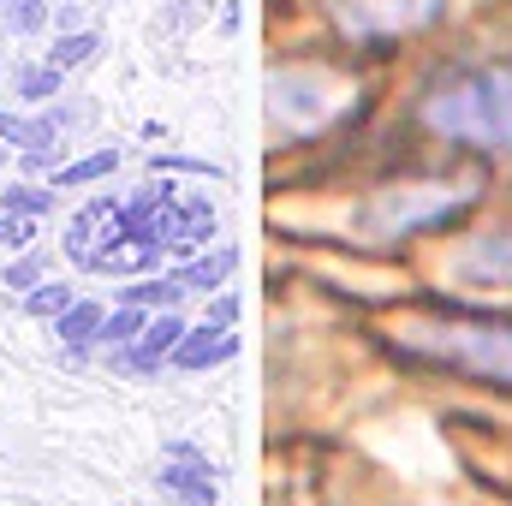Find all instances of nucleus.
<instances>
[{
    "mask_svg": "<svg viewBox=\"0 0 512 506\" xmlns=\"http://www.w3.org/2000/svg\"><path fill=\"white\" fill-rule=\"evenodd\" d=\"M233 274V251H221V256H203V262H191V268H179L173 280L185 286V292H209V286H221Z\"/></svg>",
    "mask_w": 512,
    "mask_h": 506,
    "instance_id": "obj_13",
    "label": "nucleus"
},
{
    "mask_svg": "<svg viewBox=\"0 0 512 506\" xmlns=\"http://www.w3.org/2000/svg\"><path fill=\"white\" fill-rule=\"evenodd\" d=\"M465 280L477 286H512V233H489L465 251Z\"/></svg>",
    "mask_w": 512,
    "mask_h": 506,
    "instance_id": "obj_7",
    "label": "nucleus"
},
{
    "mask_svg": "<svg viewBox=\"0 0 512 506\" xmlns=\"http://www.w3.org/2000/svg\"><path fill=\"white\" fill-rule=\"evenodd\" d=\"M66 304H72V292L48 280V286H30V298H24V316H60Z\"/></svg>",
    "mask_w": 512,
    "mask_h": 506,
    "instance_id": "obj_18",
    "label": "nucleus"
},
{
    "mask_svg": "<svg viewBox=\"0 0 512 506\" xmlns=\"http://www.w3.org/2000/svg\"><path fill=\"white\" fill-rule=\"evenodd\" d=\"M120 239H126V209H120L114 197H96V203H84V209L72 215V227H66V251L78 256L84 268H90L102 251H114Z\"/></svg>",
    "mask_w": 512,
    "mask_h": 506,
    "instance_id": "obj_5",
    "label": "nucleus"
},
{
    "mask_svg": "<svg viewBox=\"0 0 512 506\" xmlns=\"http://www.w3.org/2000/svg\"><path fill=\"white\" fill-rule=\"evenodd\" d=\"M423 120L453 143L512 149V66H477V72L447 78L423 102Z\"/></svg>",
    "mask_w": 512,
    "mask_h": 506,
    "instance_id": "obj_1",
    "label": "nucleus"
},
{
    "mask_svg": "<svg viewBox=\"0 0 512 506\" xmlns=\"http://www.w3.org/2000/svg\"><path fill=\"white\" fill-rule=\"evenodd\" d=\"M114 167H120V155H114V149L84 155V161H72V167H60V173H54V191H66V185H96V179H108Z\"/></svg>",
    "mask_w": 512,
    "mask_h": 506,
    "instance_id": "obj_12",
    "label": "nucleus"
},
{
    "mask_svg": "<svg viewBox=\"0 0 512 506\" xmlns=\"http://www.w3.org/2000/svg\"><path fill=\"white\" fill-rule=\"evenodd\" d=\"M0 209H12V215H48V209H54V191H36V185H6V191H0Z\"/></svg>",
    "mask_w": 512,
    "mask_h": 506,
    "instance_id": "obj_15",
    "label": "nucleus"
},
{
    "mask_svg": "<svg viewBox=\"0 0 512 506\" xmlns=\"http://www.w3.org/2000/svg\"><path fill=\"white\" fill-rule=\"evenodd\" d=\"M441 12V0H340V24L358 42H393L417 24H429Z\"/></svg>",
    "mask_w": 512,
    "mask_h": 506,
    "instance_id": "obj_3",
    "label": "nucleus"
},
{
    "mask_svg": "<svg viewBox=\"0 0 512 506\" xmlns=\"http://www.w3.org/2000/svg\"><path fill=\"white\" fill-rule=\"evenodd\" d=\"M96 30H72V36H60L54 42V54H48V66H60V72H72V66H84V60H96Z\"/></svg>",
    "mask_w": 512,
    "mask_h": 506,
    "instance_id": "obj_14",
    "label": "nucleus"
},
{
    "mask_svg": "<svg viewBox=\"0 0 512 506\" xmlns=\"http://www.w3.org/2000/svg\"><path fill=\"white\" fill-rule=\"evenodd\" d=\"M239 352V340L221 328V322H203V328H185V340L173 346V364L179 370H209V364H221V358H233Z\"/></svg>",
    "mask_w": 512,
    "mask_h": 506,
    "instance_id": "obj_6",
    "label": "nucleus"
},
{
    "mask_svg": "<svg viewBox=\"0 0 512 506\" xmlns=\"http://www.w3.org/2000/svg\"><path fill=\"white\" fill-rule=\"evenodd\" d=\"M6 24H12L18 36L48 30V0H6Z\"/></svg>",
    "mask_w": 512,
    "mask_h": 506,
    "instance_id": "obj_16",
    "label": "nucleus"
},
{
    "mask_svg": "<svg viewBox=\"0 0 512 506\" xmlns=\"http://www.w3.org/2000/svg\"><path fill=\"white\" fill-rule=\"evenodd\" d=\"M102 316H108L102 304H78V298H72V304L54 316V328H60V340H66V346H90V340L102 334Z\"/></svg>",
    "mask_w": 512,
    "mask_h": 506,
    "instance_id": "obj_9",
    "label": "nucleus"
},
{
    "mask_svg": "<svg viewBox=\"0 0 512 506\" xmlns=\"http://www.w3.org/2000/svg\"><path fill=\"white\" fill-rule=\"evenodd\" d=\"M6 286H12V292H30V286H42V262H36L30 251H18V262L6 268Z\"/></svg>",
    "mask_w": 512,
    "mask_h": 506,
    "instance_id": "obj_19",
    "label": "nucleus"
},
{
    "mask_svg": "<svg viewBox=\"0 0 512 506\" xmlns=\"http://www.w3.org/2000/svg\"><path fill=\"white\" fill-rule=\"evenodd\" d=\"M30 239H36V215L0 209V251H30Z\"/></svg>",
    "mask_w": 512,
    "mask_h": 506,
    "instance_id": "obj_17",
    "label": "nucleus"
},
{
    "mask_svg": "<svg viewBox=\"0 0 512 506\" xmlns=\"http://www.w3.org/2000/svg\"><path fill=\"white\" fill-rule=\"evenodd\" d=\"M143 328H149V310H143V304H120L114 316H102V334H96V340H102V346H137Z\"/></svg>",
    "mask_w": 512,
    "mask_h": 506,
    "instance_id": "obj_11",
    "label": "nucleus"
},
{
    "mask_svg": "<svg viewBox=\"0 0 512 506\" xmlns=\"http://www.w3.org/2000/svg\"><path fill=\"white\" fill-rule=\"evenodd\" d=\"M161 489H173L179 501L191 506H215V483H209V465H161Z\"/></svg>",
    "mask_w": 512,
    "mask_h": 506,
    "instance_id": "obj_8",
    "label": "nucleus"
},
{
    "mask_svg": "<svg viewBox=\"0 0 512 506\" xmlns=\"http://www.w3.org/2000/svg\"><path fill=\"white\" fill-rule=\"evenodd\" d=\"M405 340L447 370L512 387V328H501V322H423Z\"/></svg>",
    "mask_w": 512,
    "mask_h": 506,
    "instance_id": "obj_2",
    "label": "nucleus"
},
{
    "mask_svg": "<svg viewBox=\"0 0 512 506\" xmlns=\"http://www.w3.org/2000/svg\"><path fill=\"white\" fill-rule=\"evenodd\" d=\"M12 84H18V102H54L60 84H66V72L60 66H18Z\"/></svg>",
    "mask_w": 512,
    "mask_h": 506,
    "instance_id": "obj_10",
    "label": "nucleus"
},
{
    "mask_svg": "<svg viewBox=\"0 0 512 506\" xmlns=\"http://www.w3.org/2000/svg\"><path fill=\"white\" fill-rule=\"evenodd\" d=\"M477 191H447V185H417V191H399V197H387L382 203V233H417V227H435V221H447L453 209H465Z\"/></svg>",
    "mask_w": 512,
    "mask_h": 506,
    "instance_id": "obj_4",
    "label": "nucleus"
},
{
    "mask_svg": "<svg viewBox=\"0 0 512 506\" xmlns=\"http://www.w3.org/2000/svg\"><path fill=\"white\" fill-rule=\"evenodd\" d=\"M0 6H6V0H0Z\"/></svg>",
    "mask_w": 512,
    "mask_h": 506,
    "instance_id": "obj_20",
    "label": "nucleus"
}]
</instances>
